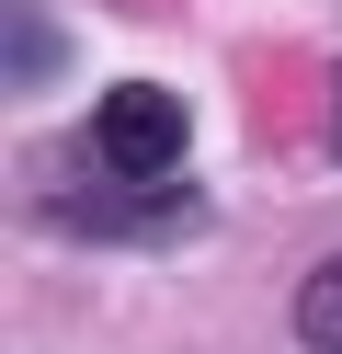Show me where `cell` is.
<instances>
[{"label": "cell", "instance_id": "cell-1", "mask_svg": "<svg viewBox=\"0 0 342 354\" xmlns=\"http://www.w3.org/2000/svg\"><path fill=\"white\" fill-rule=\"evenodd\" d=\"M182 138H194V103H182L171 80H114L103 115H91V149H103L114 183H160V171L182 160Z\"/></svg>", "mask_w": 342, "mask_h": 354}, {"label": "cell", "instance_id": "cell-2", "mask_svg": "<svg viewBox=\"0 0 342 354\" xmlns=\"http://www.w3.org/2000/svg\"><path fill=\"white\" fill-rule=\"evenodd\" d=\"M182 217H194L182 194H160V183H126V206H68V229H137V240H149V229H182Z\"/></svg>", "mask_w": 342, "mask_h": 354}, {"label": "cell", "instance_id": "cell-3", "mask_svg": "<svg viewBox=\"0 0 342 354\" xmlns=\"http://www.w3.org/2000/svg\"><path fill=\"white\" fill-rule=\"evenodd\" d=\"M296 343H308V354H342V263H319V274L296 286Z\"/></svg>", "mask_w": 342, "mask_h": 354}, {"label": "cell", "instance_id": "cell-4", "mask_svg": "<svg viewBox=\"0 0 342 354\" xmlns=\"http://www.w3.org/2000/svg\"><path fill=\"white\" fill-rule=\"evenodd\" d=\"M46 69H57V35H46V12H35V0H12V80L35 92Z\"/></svg>", "mask_w": 342, "mask_h": 354}]
</instances>
